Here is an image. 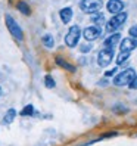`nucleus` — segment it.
<instances>
[{
	"label": "nucleus",
	"mask_w": 137,
	"mask_h": 146,
	"mask_svg": "<svg viewBox=\"0 0 137 146\" xmlns=\"http://www.w3.org/2000/svg\"><path fill=\"white\" fill-rule=\"evenodd\" d=\"M80 37H81L80 27L78 25H72V27H69V30H68L66 36H65V44L68 47H75L80 41Z\"/></svg>",
	"instance_id": "nucleus-1"
},
{
	"label": "nucleus",
	"mask_w": 137,
	"mask_h": 146,
	"mask_svg": "<svg viewBox=\"0 0 137 146\" xmlns=\"http://www.w3.org/2000/svg\"><path fill=\"white\" fill-rule=\"evenodd\" d=\"M127 18H128V15H127V12H119V13H115L112 18H111L109 21H108V25H106V31L108 33H114L115 30H118L121 25L127 21Z\"/></svg>",
	"instance_id": "nucleus-2"
},
{
	"label": "nucleus",
	"mask_w": 137,
	"mask_h": 146,
	"mask_svg": "<svg viewBox=\"0 0 137 146\" xmlns=\"http://www.w3.org/2000/svg\"><path fill=\"white\" fill-rule=\"evenodd\" d=\"M114 56H115V49H112V47H102V50L97 55V64H99V66H102V68L108 66L111 62H112Z\"/></svg>",
	"instance_id": "nucleus-3"
},
{
	"label": "nucleus",
	"mask_w": 137,
	"mask_h": 146,
	"mask_svg": "<svg viewBox=\"0 0 137 146\" xmlns=\"http://www.w3.org/2000/svg\"><path fill=\"white\" fill-rule=\"evenodd\" d=\"M136 77V71L133 68H128V70L122 71L121 74H118L115 78H114V84L115 86H130V83L133 81V78Z\"/></svg>",
	"instance_id": "nucleus-4"
},
{
	"label": "nucleus",
	"mask_w": 137,
	"mask_h": 146,
	"mask_svg": "<svg viewBox=\"0 0 137 146\" xmlns=\"http://www.w3.org/2000/svg\"><path fill=\"white\" fill-rule=\"evenodd\" d=\"M103 0H81L80 2V9L85 13H96L102 9Z\"/></svg>",
	"instance_id": "nucleus-5"
},
{
	"label": "nucleus",
	"mask_w": 137,
	"mask_h": 146,
	"mask_svg": "<svg viewBox=\"0 0 137 146\" xmlns=\"http://www.w3.org/2000/svg\"><path fill=\"white\" fill-rule=\"evenodd\" d=\"M5 22H6V27H7V30H9V33L12 34L16 40L21 41L24 38V34H22V30H21V27L18 25V22H16L11 15H6L5 16Z\"/></svg>",
	"instance_id": "nucleus-6"
},
{
	"label": "nucleus",
	"mask_w": 137,
	"mask_h": 146,
	"mask_svg": "<svg viewBox=\"0 0 137 146\" xmlns=\"http://www.w3.org/2000/svg\"><path fill=\"white\" fill-rule=\"evenodd\" d=\"M83 36L85 40H89V41H93V40H96L100 37V28L99 27H87L84 31H83Z\"/></svg>",
	"instance_id": "nucleus-7"
},
{
	"label": "nucleus",
	"mask_w": 137,
	"mask_h": 146,
	"mask_svg": "<svg viewBox=\"0 0 137 146\" xmlns=\"http://www.w3.org/2000/svg\"><path fill=\"white\" fill-rule=\"evenodd\" d=\"M137 47V38L134 37H127L122 40V43L119 44V49H121V52H131Z\"/></svg>",
	"instance_id": "nucleus-8"
},
{
	"label": "nucleus",
	"mask_w": 137,
	"mask_h": 146,
	"mask_svg": "<svg viewBox=\"0 0 137 146\" xmlns=\"http://www.w3.org/2000/svg\"><path fill=\"white\" fill-rule=\"evenodd\" d=\"M106 7H108V11L111 12V13H119V12H122V9H124V3L121 2V0H109L108 2V5H106Z\"/></svg>",
	"instance_id": "nucleus-9"
},
{
	"label": "nucleus",
	"mask_w": 137,
	"mask_h": 146,
	"mask_svg": "<svg viewBox=\"0 0 137 146\" xmlns=\"http://www.w3.org/2000/svg\"><path fill=\"white\" fill-rule=\"evenodd\" d=\"M119 38H121V36H119L118 33L112 34V36H109L105 40V43H103V47H112V49H115V44H118Z\"/></svg>",
	"instance_id": "nucleus-10"
},
{
	"label": "nucleus",
	"mask_w": 137,
	"mask_h": 146,
	"mask_svg": "<svg viewBox=\"0 0 137 146\" xmlns=\"http://www.w3.org/2000/svg\"><path fill=\"white\" fill-rule=\"evenodd\" d=\"M59 16H61L64 24H68L72 19V9L71 7H64V9H61V12H59Z\"/></svg>",
	"instance_id": "nucleus-11"
},
{
	"label": "nucleus",
	"mask_w": 137,
	"mask_h": 146,
	"mask_svg": "<svg viewBox=\"0 0 137 146\" xmlns=\"http://www.w3.org/2000/svg\"><path fill=\"white\" fill-rule=\"evenodd\" d=\"M56 64L59 65V66H62V68H65V70H68V71H71V72H75V68L71 65V64H68L66 61H64L62 58H56Z\"/></svg>",
	"instance_id": "nucleus-12"
},
{
	"label": "nucleus",
	"mask_w": 137,
	"mask_h": 146,
	"mask_svg": "<svg viewBox=\"0 0 137 146\" xmlns=\"http://www.w3.org/2000/svg\"><path fill=\"white\" fill-rule=\"evenodd\" d=\"M15 117H16V111H15V109H9V111L5 114L3 123H5V124H11L13 119H15Z\"/></svg>",
	"instance_id": "nucleus-13"
},
{
	"label": "nucleus",
	"mask_w": 137,
	"mask_h": 146,
	"mask_svg": "<svg viewBox=\"0 0 137 146\" xmlns=\"http://www.w3.org/2000/svg\"><path fill=\"white\" fill-rule=\"evenodd\" d=\"M41 41H43V44H44L46 47H53L55 46V40H53V37L50 36V34H46V36H43L41 37Z\"/></svg>",
	"instance_id": "nucleus-14"
},
{
	"label": "nucleus",
	"mask_w": 137,
	"mask_h": 146,
	"mask_svg": "<svg viewBox=\"0 0 137 146\" xmlns=\"http://www.w3.org/2000/svg\"><path fill=\"white\" fill-rule=\"evenodd\" d=\"M16 7L19 9V12L21 13H24V15H30L31 13V11H30V6L25 3V2H18L16 3Z\"/></svg>",
	"instance_id": "nucleus-15"
},
{
	"label": "nucleus",
	"mask_w": 137,
	"mask_h": 146,
	"mask_svg": "<svg viewBox=\"0 0 137 146\" xmlns=\"http://www.w3.org/2000/svg\"><path fill=\"white\" fill-rule=\"evenodd\" d=\"M91 21L95 22L96 25H102V24L105 22V16H103V13L96 12V13H93V16H91Z\"/></svg>",
	"instance_id": "nucleus-16"
},
{
	"label": "nucleus",
	"mask_w": 137,
	"mask_h": 146,
	"mask_svg": "<svg viewBox=\"0 0 137 146\" xmlns=\"http://www.w3.org/2000/svg\"><path fill=\"white\" fill-rule=\"evenodd\" d=\"M128 58H130V52H121V53H119V56L116 58V64H118V65L124 64Z\"/></svg>",
	"instance_id": "nucleus-17"
},
{
	"label": "nucleus",
	"mask_w": 137,
	"mask_h": 146,
	"mask_svg": "<svg viewBox=\"0 0 137 146\" xmlns=\"http://www.w3.org/2000/svg\"><path fill=\"white\" fill-rule=\"evenodd\" d=\"M34 114V106L32 105H27L22 111H21V115L22 117H30V115H32Z\"/></svg>",
	"instance_id": "nucleus-18"
},
{
	"label": "nucleus",
	"mask_w": 137,
	"mask_h": 146,
	"mask_svg": "<svg viewBox=\"0 0 137 146\" xmlns=\"http://www.w3.org/2000/svg\"><path fill=\"white\" fill-rule=\"evenodd\" d=\"M44 86H46L47 89H53L55 86H56V83H55V80L50 75H46L44 77Z\"/></svg>",
	"instance_id": "nucleus-19"
},
{
	"label": "nucleus",
	"mask_w": 137,
	"mask_h": 146,
	"mask_svg": "<svg viewBox=\"0 0 137 146\" xmlns=\"http://www.w3.org/2000/svg\"><path fill=\"white\" fill-rule=\"evenodd\" d=\"M91 49H93V46L87 43V44H81V46H80V52H81V53H87V52H90Z\"/></svg>",
	"instance_id": "nucleus-20"
},
{
	"label": "nucleus",
	"mask_w": 137,
	"mask_h": 146,
	"mask_svg": "<svg viewBox=\"0 0 137 146\" xmlns=\"http://www.w3.org/2000/svg\"><path fill=\"white\" fill-rule=\"evenodd\" d=\"M128 33H130V36H131V37L137 38V25H133V27L128 30Z\"/></svg>",
	"instance_id": "nucleus-21"
},
{
	"label": "nucleus",
	"mask_w": 137,
	"mask_h": 146,
	"mask_svg": "<svg viewBox=\"0 0 137 146\" xmlns=\"http://www.w3.org/2000/svg\"><path fill=\"white\" fill-rule=\"evenodd\" d=\"M130 87H131V89H134V90H137V75L134 77L133 81L130 83Z\"/></svg>",
	"instance_id": "nucleus-22"
},
{
	"label": "nucleus",
	"mask_w": 137,
	"mask_h": 146,
	"mask_svg": "<svg viewBox=\"0 0 137 146\" xmlns=\"http://www.w3.org/2000/svg\"><path fill=\"white\" fill-rule=\"evenodd\" d=\"M115 72H116V68H114V70H111V71H106L105 75H106V77H111V75H114Z\"/></svg>",
	"instance_id": "nucleus-23"
},
{
	"label": "nucleus",
	"mask_w": 137,
	"mask_h": 146,
	"mask_svg": "<svg viewBox=\"0 0 137 146\" xmlns=\"http://www.w3.org/2000/svg\"><path fill=\"white\" fill-rule=\"evenodd\" d=\"M0 92H2V90H0Z\"/></svg>",
	"instance_id": "nucleus-24"
}]
</instances>
